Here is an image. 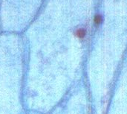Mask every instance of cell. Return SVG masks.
<instances>
[{"mask_svg": "<svg viewBox=\"0 0 127 114\" xmlns=\"http://www.w3.org/2000/svg\"><path fill=\"white\" fill-rule=\"evenodd\" d=\"M25 57L19 40L0 38V114H25Z\"/></svg>", "mask_w": 127, "mask_h": 114, "instance_id": "6da1fadb", "label": "cell"}]
</instances>
